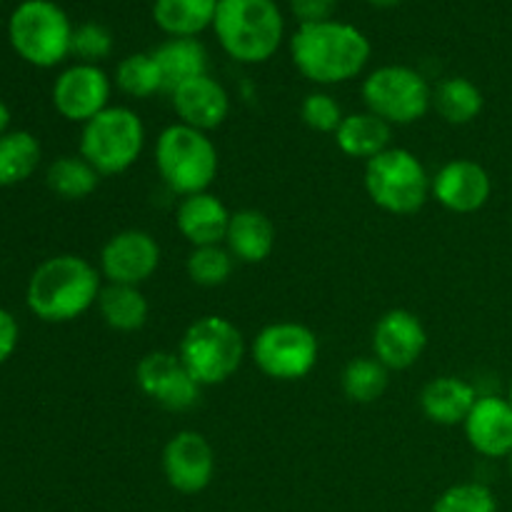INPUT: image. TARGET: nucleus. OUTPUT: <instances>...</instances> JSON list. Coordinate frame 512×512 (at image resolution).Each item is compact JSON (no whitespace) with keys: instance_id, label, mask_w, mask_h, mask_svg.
<instances>
[{"instance_id":"1","label":"nucleus","mask_w":512,"mask_h":512,"mask_svg":"<svg viewBox=\"0 0 512 512\" xmlns=\"http://www.w3.org/2000/svg\"><path fill=\"white\" fill-rule=\"evenodd\" d=\"M373 45L353 23L330 18L298 25L290 35V60L303 78L315 85H343L363 75Z\"/></svg>"},{"instance_id":"2","label":"nucleus","mask_w":512,"mask_h":512,"mask_svg":"<svg viewBox=\"0 0 512 512\" xmlns=\"http://www.w3.org/2000/svg\"><path fill=\"white\" fill-rule=\"evenodd\" d=\"M103 275L73 253L45 258L25 285V305L43 323H73L98 305Z\"/></svg>"},{"instance_id":"3","label":"nucleus","mask_w":512,"mask_h":512,"mask_svg":"<svg viewBox=\"0 0 512 512\" xmlns=\"http://www.w3.org/2000/svg\"><path fill=\"white\" fill-rule=\"evenodd\" d=\"M213 33L235 63H268L285 40L283 10L275 0H220Z\"/></svg>"},{"instance_id":"4","label":"nucleus","mask_w":512,"mask_h":512,"mask_svg":"<svg viewBox=\"0 0 512 512\" xmlns=\"http://www.w3.org/2000/svg\"><path fill=\"white\" fill-rule=\"evenodd\" d=\"M155 168L160 180L180 198L208 193L218 178V148L203 130L173 123L155 140Z\"/></svg>"},{"instance_id":"5","label":"nucleus","mask_w":512,"mask_h":512,"mask_svg":"<svg viewBox=\"0 0 512 512\" xmlns=\"http://www.w3.org/2000/svg\"><path fill=\"white\" fill-rule=\"evenodd\" d=\"M178 358L203 388L228 383L245 360V338L233 320L203 315L180 338Z\"/></svg>"},{"instance_id":"6","label":"nucleus","mask_w":512,"mask_h":512,"mask_svg":"<svg viewBox=\"0 0 512 512\" xmlns=\"http://www.w3.org/2000/svg\"><path fill=\"white\" fill-rule=\"evenodd\" d=\"M73 30L68 13L55 0H23L8 18L10 48L33 68L65 63L73 45Z\"/></svg>"},{"instance_id":"7","label":"nucleus","mask_w":512,"mask_h":512,"mask_svg":"<svg viewBox=\"0 0 512 512\" xmlns=\"http://www.w3.org/2000/svg\"><path fill=\"white\" fill-rule=\"evenodd\" d=\"M433 175L408 148L383 150L365 163V193L390 215H413L430 200Z\"/></svg>"},{"instance_id":"8","label":"nucleus","mask_w":512,"mask_h":512,"mask_svg":"<svg viewBox=\"0 0 512 512\" xmlns=\"http://www.w3.org/2000/svg\"><path fill=\"white\" fill-rule=\"evenodd\" d=\"M145 148V125L128 105H110L80 130V155L103 178L133 168Z\"/></svg>"},{"instance_id":"9","label":"nucleus","mask_w":512,"mask_h":512,"mask_svg":"<svg viewBox=\"0 0 512 512\" xmlns=\"http://www.w3.org/2000/svg\"><path fill=\"white\" fill-rule=\"evenodd\" d=\"M363 100L388 125H413L433 108V88L410 65H380L365 75Z\"/></svg>"},{"instance_id":"10","label":"nucleus","mask_w":512,"mask_h":512,"mask_svg":"<svg viewBox=\"0 0 512 512\" xmlns=\"http://www.w3.org/2000/svg\"><path fill=\"white\" fill-rule=\"evenodd\" d=\"M250 355L258 370L280 383H295L308 378L320 358L318 335L303 323L280 320L270 323L255 335Z\"/></svg>"},{"instance_id":"11","label":"nucleus","mask_w":512,"mask_h":512,"mask_svg":"<svg viewBox=\"0 0 512 512\" xmlns=\"http://www.w3.org/2000/svg\"><path fill=\"white\" fill-rule=\"evenodd\" d=\"M110 93H113V80L100 65L73 63L58 73L50 98L60 118L85 125L110 108Z\"/></svg>"},{"instance_id":"12","label":"nucleus","mask_w":512,"mask_h":512,"mask_svg":"<svg viewBox=\"0 0 512 512\" xmlns=\"http://www.w3.org/2000/svg\"><path fill=\"white\" fill-rule=\"evenodd\" d=\"M135 383L143 395L170 413H185L195 408L203 390V385L195 383L193 375L185 370L178 353H165V350H153L140 358L135 368Z\"/></svg>"},{"instance_id":"13","label":"nucleus","mask_w":512,"mask_h":512,"mask_svg":"<svg viewBox=\"0 0 512 512\" xmlns=\"http://www.w3.org/2000/svg\"><path fill=\"white\" fill-rule=\"evenodd\" d=\"M160 245L148 230H120L110 235L100 250V275L113 285H140L155 275L160 265Z\"/></svg>"},{"instance_id":"14","label":"nucleus","mask_w":512,"mask_h":512,"mask_svg":"<svg viewBox=\"0 0 512 512\" xmlns=\"http://www.w3.org/2000/svg\"><path fill=\"white\" fill-rule=\"evenodd\" d=\"M160 465H163L165 480L175 493L198 495L213 483V445L198 430H180L165 443Z\"/></svg>"},{"instance_id":"15","label":"nucleus","mask_w":512,"mask_h":512,"mask_svg":"<svg viewBox=\"0 0 512 512\" xmlns=\"http://www.w3.org/2000/svg\"><path fill=\"white\" fill-rule=\"evenodd\" d=\"M428 348V330L423 320L405 308L380 315L373 328V358L388 370H408Z\"/></svg>"},{"instance_id":"16","label":"nucleus","mask_w":512,"mask_h":512,"mask_svg":"<svg viewBox=\"0 0 512 512\" xmlns=\"http://www.w3.org/2000/svg\"><path fill=\"white\" fill-rule=\"evenodd\" d=\"M493 195V180L480 163L468 158H458L445 163L433 175L430 198L438 200L445 210L458 215L478 213L488 205Z\"/></svg>"},{"instance_id":"17","label":"nucleus","mask_w":512,"mask_h":512,"mask_svg":"<svg viewBox=\"0 0 512 512\" xmlns=\"http://www.w3.org/2000/svg\"><path fill=\"white\" fill-rule=\"evenodd\" d=\"M470 448L483 458H508L512 453V403L498 395H480L463 423Z\"/></svg>"},{"instance_id":"18","label":"nucleus","mask_w":512,"mask_h":512,"mask_svg":"<svg viewBox=\"0 0 512 512\" xmlns=\"http://www.w3.org/2000/svg\"><path fill=\"white\" fill-rule=\"evenodd\" d=\"M170 103L178 113V123L198 128L203 133L220 128L230 115L228 90L210 73L170 90Z\"/></svg>"},{"instance_id":"19","label":"nucleus","mask_w":512,"mask_h":512,"mask_svg":"<svg viewBox=\"0 0 512 512\" xmlns=\"http://www.w3.org/2000/svg\"><path fill=\"white\" fill-rule=\"evenodd\" d=\"M230 215L233 213L228 210V205L208 190V193H195L180 200L178 210H175V225L193 248L220 245L225 243Z\"/></svg>"},{"instance_id":"20","label":"nucleus","mask_w":512,"mask_h":512,"mask_svg":"<svg viewBox=\"0 0 512 512\" xmlns=\"http://www.w3.org/2000/svg\"><path fill=\"white\" fill-rule=\"evenodd\" d=\"M478 398L480 395L475 393L468 380L458 378V375H440L423 385L418 403L430 423L453 428V425L465 423Z\"/></svg>"},{"instance_id":"21","label":"nucleus","mask_w":512,"mask_h":512,"mask_svg":"<svg viewBox=\"0 0 512 512\" xmlns=\"http://www.w3.org/2000/svg\"><path fill=\"white\" fill-rule=\"evenodd\" d=\"M275 233L273 220L255 208L235 210L230 215L228 233H225V248L235 258V263L258 265L268 260L275 250Z\"/></svg>"},{"instance_id":"22","label":"nucleus","mask_w":512,"mask_h":512,"mask_svg":"<svg viewBox=\"0 0 512 512\" xmlns=\"http://www.w3.org/2000/svg\"><path fill=\"white\" fill-rule=\"evenodd\" d=\"M333 138L340 153L348 155V158H358L368 163L375 155H380L383 150L390 148L393 125H388L383 118L370 113V110H363V113L345 115Z\"/></svg>"},{"instance_id":"23","label":"nucleus","mask_w":512,"mask_h":512,"mask_svg":"<svg viewBox=\"0 0 512 512\" xmlns=\"http://www.w3.org/2000/svg\"><path fill=\"white\" fill-rule=\"evenodd\" d=\"M150 53H153L155 63L163 73V83L168 93L178 85L188 83V80L208 75V50L198 38H168Z\"/></svg>"},{"instance_id":"24","label":"nucleus","mask_w":512,"mask_h":512,"mask_svg":"<svg viewBox=\"0 0 512 512\" xmlns=\"http://www.w3.org/2000/svg\"><path fill=\"white\" fill-rule=\"evenodd\" d=\"M218 0H153V20L168 38H198L213 28Z\"/></svg>"},{"instance_id":"25","label":"nucleus","mask_w":512,"mask_h":512,"mask_svg":"<svg viewBox=\"0 0 512 512\" xmlns=\"http://www.w3.org/2000/svg\"><path fill=\"white\" fill-rule=\"evenodd\" d=\"M98 313L103 323L115 333H135L145 328L150 305L135 285H103L98 298Z\"/></svg>"},{"instance_id":"26","label":"nucleus","mask_w":512,"mask_h":512,"mask_svg":"<svg viewBox=\"0 0 512 512\" xmlns=\"http://www.w3.org/2000/svg\"><path fill=\"white\" fill-rule=\"evenodd\" d=\"M103 175L83 155H60L45 170V185L60 200H85L98 190Z\"/></svg>"},{"instance_id":"27","label":"nucleus","mask_w":512,"mask_h":512,"mask_svg":"<svg viewBox=\"0 0 512 512\" xmlns=\"http://www.w3.org/2000/svg\"><path fill=\"white\" fill-rule=\"evenodd\" d=\"M483 90L463 75L445 78L438 88L433 90V108L438 110L440 118L450 125H468L483 113Z\"/></svg>"},{"instance_id":"28","label":"nucleus","mask_w":512,"mask_h":512,"mask_svg":"<svg viewBox=\"0 0 512 512\" xmlns=\"http://www.w3.org/2000/svg\"><path fill=\"white\" fill-rule=\"evenodd\" d=\"M43 148L30 130H8L0 138V188L18 185L38 170Z\"/></svg>"},{"instance_id":"29","label":"nucleus","mask_w":512,"mask_h":512,"mask_svg":"<svg viewBox=\"0 0 512 512\" xmlns=\"http://www.w3.org/2000/svg\"><path fill=\"white\" fill-rule=\"evenodd\" d=\"M388 375L390 370L373 355L355 358L345 365L343 375H340V388H343L348 400L358 405H368L383 398L390 383Z\"/></svg>"},{"instance_id":"30","label":"nucleus","mask_w":512,"mask_h":512,"mask_svg":"<svg viewBox=\"0 0 512 512\" xmlns=\"http://www.w3.org/2000/svg\"><path fill=\"white\" fill-rule=\"evenodd\" d=\"M113 83L118 85L120 93L135 100H148L165 90L163 73L155 63L153 53H130L115 68Z\"/></svg>"},{"instance_id":"31","label":"nucleus","mask_w":512,"mask_h":512,"mask_svg":"<svg viewBox=\"0 0 512 512\" xmlns=\"http://www.w3.org/2000/svg\"><path fill=\"white\" fill-rule=\"evenodd\" d=\"M235 258L225 245H203V248H193L188 255V278L200 288H218V285L228 283L233 275Z\"/></svg>"},{"instance_id":"32","label":"nucleus","mask_w":512,"mask_h":512,"mask_svg":"<svg viewBox=\"0 0 512 512\" xmlns=\"http://www.w3.org/2000/svg\"><path fill=\"white\" fill-rule=\"evenodd\" d=\"M430 512H498V500L488 485L458 483L435 500Z\"/></svg>"},{"instance_id":"33","label":"nucleus","mask_w":512,"mask_h":512,"mask_svg":"<svg viewBox=\"0 0 512 512\" xmlns=\"http://www.w3.org/2000/svg\"><path fill=\"white\" fill-rule=\"evenodd\" d=\"M113 48H115V38L113 33H110L108 25L98 23V20H88V23L75 25L70 55H75L78 63L98 65L100 60L110 58Z\"/></svg>"},{"instance_id":"34","label":"nucleus","mask_w":512,"mask_h":512,"mask_svg":"<svg viewBox=\"0 0 512 512\" xmlns=\"http://www.w3.org/2000/svg\"><path fill=\"white\" fill-rule=\"evenodd\" d=\"M300 118H303V123L308 125L310 130H315V133L335 135V130L343 123L345 113L333 95L325 93V90H315V93L305 95L303 105H300Z\"/></svg>"},{"instance_id":"35","label":"nucleus","mask_w":512,"mask_h":512,"mask_svg":"<svg viewBox=\"0 0 512 512\" xmlns=\"http://www.w3.org/2000/svg\"><path fill=\"white\" fill-rule=\"evenodd\" d=\"M290 13L295 15L298 25L308 23H323L335 15L338 0H288Z\"/></svg>"},{"instance_id":"36","label":"nucleus","mask_w":512,"mask_h":512,"mask_svg":"<svg viewBox=\"0 0 512 512\" xmlns=\"http://www.w3.org/2000/svg\"><path fill=\"white\" fill-rule=\"evenodd\" d=\"M20 340V325L10 310L0 308V365L8 363L13 353L18 350Z\"/></svg>"},{"instance_id":"37","label":"nucleus","mask_w":512,"mask_h":512,"mask_svg":"<svg viewBox=\"0 0 512 512\" xmlns=\"http://www.w3.org/2000/svg\"><path fill=\"white\" fill-rule=\"evenodd\" d=\"M10 120H13V115H10L8 103H5V100L0 98V138H3V135L8 133V130H13V128H10Z\"/></svg>"},{"instance_id":"38","label":"nucleus","mask_w":512,"mask_h":512,"mask_svg":"<svg viewBox=\"0 0 512 512\" xmlns=\"http://www.w3.org/2000/svg\"><path fill=\"white\" fill-rule=\"evenodd\" d=\"M365 3L373 5V8H378V10H390V8H395V5L403 3V0H365Z\"/></svg>"},{"instance_id":"39","label":"nucleus","mask_w":512,"mask_h":512,"mask_svg":"<svg viewBox=\"0 0 512 512\" xmlns=\"http://www.w3.org/2000/svg\"><path fill=\"white\" fill-rule=\"evenodd\" d=\"M508 468H510V475H512V453L508 455Z\"/></svg>"},{"instance_id":"40","label":"nucleus","mask_w":512,"mask_h":512,"mask_svg":"<svg viewBox=\"0 0 512 512\" xmlns=\"http://www.w3.org/2000/svg\"><path fill=\"white\" fill-rule=\"evenodd\" d=\"M508 400L512 403V383H510V393H508Z\"/></svg>"},{"instance_id":"41","label":"nucleus","mask_w":512,"mask_h":512,"mask_svg":"<svg viewBox=\"0 0 512 512\" xmlns=\"http://www.w3.org/2000/svg\"><path fill=\"white\" fill-rule=\"evenodd\" d=\"M0 3H3V0H0Z\"/></svg>"},{"instance_id":"42","label":"nucleus","mask_w":512,"mask_h":512,"mask_svg":"<svg viewBox=\"0 0 512 512\" xmlns=\"http://www.w3.org/2000/svg\"><path fill=\"white\" fill-rule=\"evenodd\" d=\"M218 3H220V0H218Z\"/></svg>"}]
</instances>
